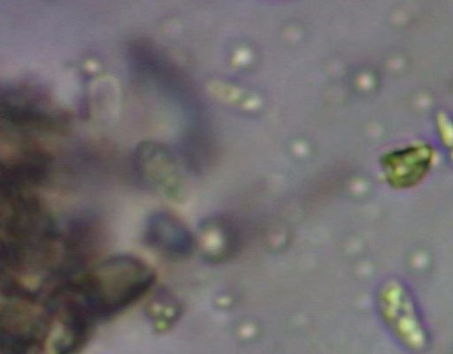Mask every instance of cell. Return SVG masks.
Wrapping results in <instances>:
<instances>
[{"instance_id": "1", "label": "cell", "mask_w": 453, "mask_h": 354, "mask_svg": "<svg viewBox=\"0 0 453 354\" xmlns=\"http://www.w3.org/2000/svg\"><path fill=\"white\" fill-rule=\"evenodd\" d=\"M156 273L133 256L111 257L80 277L88 305L96 321L117 316L142 298L155 284Z\"/></svg>"}, {"instance_id": "2", "label": "cell", "mask_w": 453, "mask_h": 354, "mask_svg": "<svg viewBox=\"0 0 453 354\" xmlns=\"http://www.w3.org/2000/svg\"><path fill=\"white\" fill-rule=\"evenodd\" d=\"M134 170L150 190L163 198L178 201L183 194V180L170 150L157 141L140 142L134 153Z\"/></svg>"}, {"instance_id": "3", "label": "cell", "mask_w": 453, "mask_h": 354, "mask_svg": "<svg viewBox=\"0 0 453 354\" xmlns=\"http://www.w3.org/2000/svg\"><path fill=\"white\" fill-rule=\"evenodd\" d=\"M2 115L4 121L17 127L53 130L61 124L47 100L28 88H11L2 95Z\"/></svg>"}, {"instance_id": "4", "label": "cell", "mask_w": 453, "mask_h": 354, "mask_svg": "<svg viewBox=\"0 0 453 354\" xmlns=\"http://www.w3.org/2000/svg\"><path fill=\"white\" fill-rule=\"evenodd\" d=\"M144 238L150 249L173 259L188 257L196 245L190 231L176 217L166 212H157L149 218Z\"/></svg>"}, {"instance_id": "5", "label": "cell", "mask_w": 453, "mask_h": 354, "mask_svg": "<svg viewBox=\"0 0 453 354\" xmlns=\"http://www.w3.org/2000/svg\"><path fill=\"white\" fill-rule=\"evenodd\" d=\"M240 241V233L234 224L212 219L201 225L196 244L206 260L219 262L235 254Z\"/></svg>"}, {"instance_id": "6", "label": "cell", "mask_w": 453, "mask_h": 354, "mask_svg": "<svg viewBox=\"0 0 453 354\" xmlns=\"http://www.w3.org/2000/svg\"><path fill=\"white\" fill-rule=\"evenodd\" d=\"M182 306L166 289L157 291L145 304V314L157 331L171 328L181 317Z\"/></svg>"}]
</instances>
